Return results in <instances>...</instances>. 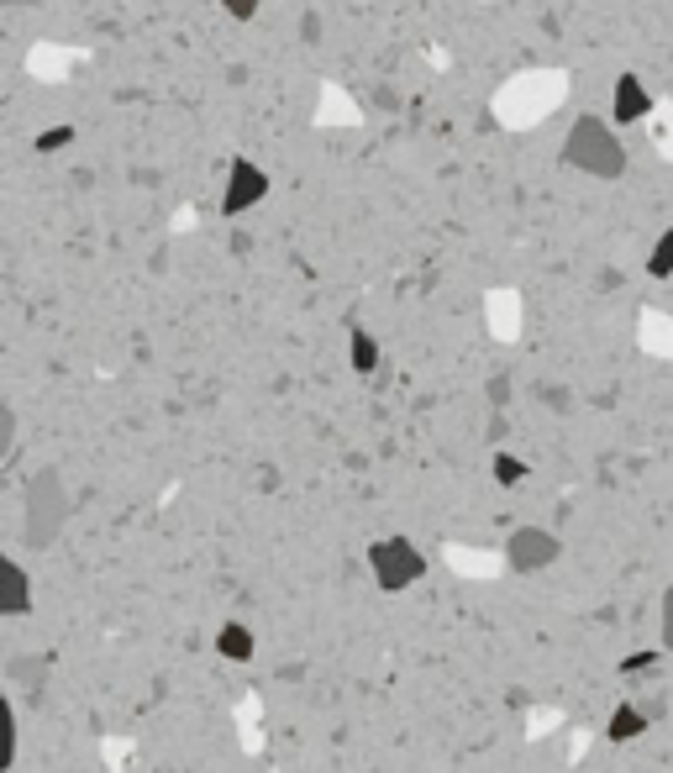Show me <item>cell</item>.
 Returning <instances> with one entry per match:
<instances>
[{
  "label": "cell",
  "mask_w": 673,
  "mask_h": 773,
  "mask_svg": "<svg viewBox=\"0 0 673 773\" xmlns=\"http://www.w3.org/2000/svg\"><path fill=\"white\" fill-rule=\"evenodd\" d=\"M647 726H652V721H647L642 700H621L611 711V721H605V737H611V742H632V737H642Z\"/></svg>",
  "instance_id": "8992f818"
},
{
  "label": "cell",
  "mask_w": 673,
  "mask_h": 773,
  "mask_svg": "<svg viewBox=\"0 0 673 773\" xmlns=\"http://www.w3.org/2000/svg\"><path fill=\"white\" fill-rule=\"evenodd\" d=\"M316 121H358V106H352L348 95H342V89H332L326 85V95H322V111H316Z\"/></svg>",
  "instance_id": "7c38bea8"
},
{
  "label": "cell",
  "mask_w": 673,
  "mask_h": 773,
  "mask_svg": "<svg viewBox=\"0 0 673 773\" xmlns=\"http://www.w3.org/2000/svg\"><path fill=\"white\" fill-rule=\"evenodd\" d=\"M69 48H59V43H37V53H32V74H43V80H59L63 69H69Z\"/></svg>",
  "instance_id": "30bf717a"
},
{
  "label": "cell",
  "mask_w": 673,
  "mask_h": 773,
  "mask_svg": "<svg viewBox=\"0 0 673 773\" xmlns=\"http://www.w3.org/2000/svg\"><path fill=\"white\" fill-rule=\"evenodd\" d=\"M490 316H495L500 337H510L516 331V295H490Z\"/></svg>",
  "instance_id": "4fadbf2b"
},
{
  "label": "cell",
  "mask_w": 673,
  "mask_h": 773,
  "mask_svg": "<svg viewBox=\"0 0 673 773\" xmlns=\"http://www.w3.org/2000/svg\"><path fill=\"white\" fill-rule=\"evenodd\" d=\"M495 479H500V484H521V479H527V463H521V458H510V452H500V458H495Z\"/></svg>",
  "instance_id": "5bb4252c"
},
{
  "label": "cell",
  "mask_w": 673,
  "mask_h": 773,
  "mask_svg": "<svg viewBox=\"0 0 673 773\" xmlns=\"http://www.w3.org/2000/svg\"><path fill=\"white\" fill-rule=\"evenodd\" d=\"M574 153H579V158H594L605 174H615V164H621V153H615V143L605 137L600 121H579V126H574Z\"/></svg>",
  "instance_id": "277c9868"
},
{
  "label": "cell",
  "mask_w": 673,
  "mask_h": 773,
  "mask_svg": "<svg viewBox=\"0 0 673 773\" xmlns=\"http://www.w3.org/2000/svg\"><path fill=\"white\" fill-rule=\"evenodd\" d=\"M663 648L673 653V584L663 590Z\"/></svg>",
  "instance_id": "ac0fdd59"
},
{
  "label": "cell",
  "mask_w": 673,
  "mask_h": 773,
  "mask_svg": "<svg viewBox=\"0 0 673 773\" xmlns=\"http://www.w3.org/2000/svg\"><path fill=\"white\" fill-rule=\"evenodd\" d=\"M32 605V584H27V568L16 558H0V611L5 616H22Z\"/></svg>",
  "instance_id": "5b68a950"
},
{
  "label": "cell",
  "mask_w": 673,
  "mask_h": 773,
  "mask_svg": "<svg viewBox=\"0 0 673 773\" xmlns=\"http://www.w3.org/2000/svg\"><path fill=\"white\" fill-rule=\"evenodd\" d=\"M621 95H615V117L621 121H632V117H647V111H652V106H647V89H642V80H632V74H626V80H621Z\"/></svg>",
  "instance_id": "9c48e42d"
},
{
  "label": "cell",
  "mask_w": 673,
  "mask_h": 773,
  "mask_svg": "<svg viewBox=\"0 0 673 773\" xmlns=\"http://www.w3.org/2000/svg\"><path fill=\"white\" fill-rule=\"evenodd\" d=\"M563 553L557 547L553 532H542V527H521V532H510V542H505V564L516 568V573H537V568H548Z\"/></svg>",
  "instance_id": "3957f363"
},
{
  "label": "cell",
  "mask_w": 673,
  "mask_h": 773,
  "mask_svg": "<svg viewBox=\"0 0 673 773\" xmlns=\"http://www.w3.org/2000/svg\"><path fill=\"white\" fill-rule=\"evenodd\" d=\"M158 773H169V769H158Z\"/></svg>",
  "instance_id": "ffe728a7"
},
{
  "label": "cell",
  "mask_w": 673,
  "mask_h": 773,
  "mask_svg": "<svg viewBox=\"0 0 673 773\" xmlns=\"http://www.w3.org/2000/svg\"><path fill=\"white\" fill-rule=\"evenodd\" d=\"M216 653L227 657V663H248V657H253V631L242 621H227L216 631Z\"/></svg>",
  "instance_id": "52a82bcc"
},
{
  "label": "cell",
  "mask_w": 673,
  "mask_h": 773,
  "mask_svg": "<svg viewBox=\"0 0 673 773\" xmlns=\"http://www.w3.org/2000/svg\"><path fill=\"white\" fill-rule=\"evenodd\" d=\"M647 274H658V279H663V274H673V232H669V238H658V247H652V264H647Z\"/></svg>",
  "instance_id": "2e32d148"
},
{
  "label": "cell",
  "mask_w": 673,
  "mask_h": 773,
  "mask_svg": "<svg viewBox=\"0 0 673 773\" xmlns=\"http://www.w3.org/2000/svg\"><path fill=\"white\" fill-rule=\"evenodd\" d=\"M374 342H369V337H363V331H352V369H358V374H369V369H374Z\"/></svg>",
  "instance_id": "9a60e30c"
},
{
  "label": "cell",
  "mask_w": 673,
  "mask_h": 773,
  "mask_svg": "<svg viewBox=\"0 0 673 773\" xmlns=\"http://www.w3.org/2000/svg\"><path fill=\"white\" fill-rule=\"evenodd\" d=\"M227 11L232 16H253V0H227Z\"/></svg>",
  "instance_id": "d6986e66"
},
{
  "label": "cell",
  "mask_w": 673,
  "mask_h": 773,
  "mask_svg": "<svg viewBox=\"0 0 673 773\" xmlns=\"http://www.w3.org/2000/svg\"><path fill=\"white\" fill-rule=\"evenodd\" d=\"M647 126H652V148L663 153V158H673V106L669 100L647 111Z\"/></svg>",
  "instance_id": "8fae6325"
},
{
  "label": "cell",
  "mask_w": 673,
  "mask_h": 773,
  "mask_svg": "<svg viewBox=\"0 0 673 773\" xmlns=\"http://www.w3.org/2000/svg\"><path fill=\"white\" fill-rule=\"evenodd\" d=\"M568 100V74L563 69H527L516 80L495 89V121L510 132H527L537 121H548Z\"/></svg>",
  "instance_id": "6da1fadb"
},
{
  "label": "cell",
  "mask_w": 673,
  "mask_h": 773,
  "mask_svg": "<svg viewBox=\"0 0 673 773\" xmlns=\"http://www.w3.org/2000/svg\"><path fill=\"white\" fill-rule=\"evenodd\" d=\"M264 195V174L253 169V164H237V179H232V195H227V210H242L248 201H259Z\"/></svg>",
  "instance_id": "ba28073f"
},
{
  "label": "cell",
  "mask_w": 673,
  "mask_h": 773,
  "mask_svg": "<svg viewBox=\"0 0 673 773\" xmlns=\"http://www.w3.org/2000/svg\"><path fill=\"white\" fill-rule=\"evenodd\" d=\"M369 568H374V584H380V590L400 595V590H410V584L426 573V553H421L410 536H380V542L369 547Z\"/></svg>",
  "instance_id": "7a4b0ae2"
},
{
  "label": "cell",
  "mask_w": 673,
  "mask_h": 773,
  "mask_svg": "<svg viewBox=\"0 0 673 773\" xmlns=\"http://www.w3.org/2000/svg\"><path fill=\"white\" fill-rule=\"evenodd\" d=\"M658 657H663V653H632V657H621V674H647Z\"/></svg>",
  "instance_id": "e0dca14e"
}]
</instances>
